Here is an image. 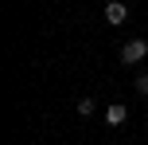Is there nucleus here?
I'll return each mask as SVG.
<instances>
[{"label": "nucleus", "instance_id": "3", "mask_svg": "<svg viewBox=\"0 0 148 145\" xmlns=\"http://www.w3.org/2000/svg\"><path fill=\"white\" fill-rule=\"evenodd\" d=\"M125 118H129V110L121 106V102H113V106L105 110V122H109V126H125Z\"/></svg>", "mask_w": 148, "mask_h": 145}, {"label": "nucleus", "instance_id": "2", "mask_svg": "<svg viewBox=\"0 0 148 145\" xmlns=\"http://www.w3.org/2000/svg\"><path fill=\"white\" fill-rule=\"evenodd\" d=\"M105 20H109L113 28H121V24L129 20V4H121V0H109V4H105Z\"/></svg>", "mask_w": 148, "mask_h": 145}, {"label": "nucleus", "instance_id": "4", "mask_svg": "<svg viewBox=\"0 0 148 145\" xmlns=\"http://www.w3.org/2000/svg\"><path fill=\"white\" fill-rule=\"evenodd\" d=\"M94 110H97V106H94V98H82V102H78V114H82V118H90Z\"/></svg>", "mask_w": 148, "mask_h": 145}, {"label": "nucleus", "instance_id": "1", "mask_svg": "<svg viewBox=\"0 0 148 145\" xmlns=\"http://www.w3.org/2000/svg\"><path fill=\"white\" fill-rule=\"evenodd\" d=\"M144 55H148V43H144V39H129V43L121 47V63H140Z\"/></svg>", "mask_w": 148, "mask_h": 145}, {"label": "nucleus", "instance_id": "5", "mask_svg": "<svg viewBox=\"0 0 148 145\" xmlns=\"http://www.w3.org/2000/svg\"><path fill=\"white\" fill-rule=\"evenodd\" d=\"M136 90H140V94H148V75H140V78H136Z\"/></svg>", "mask_w": 148, "mask_h": 145}]
</instances>
